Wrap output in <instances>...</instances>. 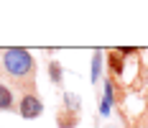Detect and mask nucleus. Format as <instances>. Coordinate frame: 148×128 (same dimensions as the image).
Listing matches in <instances>:
<instances>
[{"instance_id": "f257e3e1", "label": "nucleus", "mask_w": 148, "mask_h": 128, "mask_svg": "<svg viewBox=\"0 0 148 128\" xmlns=\"http://www.w3.org/2000/svg\"><path fill=\"white\" fill-rule=\"evenodd\" d=\"M0 62H3L5 74H10L15 82H31V80H33L36 62L31 57V51L13 46V49H5V51H3V59H0Z\"/></svg>"}, {"instance_id": "f03ea898", "label": "nucleus", "mask_w": 148, "mask_h": 128, "mask_svg": "<svg viewBox=\"0 0 148 128\" xmlns=\"http://www.w3.org/2000/svg\"><path fill=\"white\" fill-rule=\"evenodd\" d=\"M18 110H21V115L23 118H38V115L44 113V102H41V98L36 95V92H26L23 98H21V102H18Z\"/></svg>"}, {"instance_id": "7ed1b4c3", "label": "nucleus", "mask_w": 148, "mask_h": 128, "mask_svg": "<svg viewBox=\"0 0 148 128\" xmlns=\"http://www.w3.org/2000/svg\"><path fill=\"white\" fill-rule=\"evenodd\" d=\"M105 90H102V100H100V115H110L112 105H115V85L112 80H105Z\"/></svg>"}, {"instance_id": "20e7f679", "label": "nucleus", "mask_w": 148, "mask_h": 128, "mask_svg": "<svg viewBox=\"0 0 148 128\" xmlns=\"http://www.w3.org/2000/svg\"><path fill=\"white\" fill-rule=\"evenodd\" d=\"M13 105H15V98L10 92V87L0 82V110H13Z\"/></svg>"}, {"instance_id": "39448f33", "label": "nucleus", "mask_w": 148, "mask_h": 128, "mask_svg": "<svg viewBox=\"0 0 148 128\" xmlns=\"http://www.w3.org/2000/svg\"><path fill=\"white\" fill-rule=\"evenodd\" d=\"M77 118H79V113H72V110H61V113L56 115V123H59L61 128H74V126H77Z\"/></svg>"}, {"instance_id": "423d86ee", "label": "nucleus", "mask_w": 148, "mask_h": 128, "mask_svg": "<svg viewBox=\"0 0 148 128\" xmlns=\"http://www.w3.org/2000/svg\"><path fill=\"white\" fill-rule=\"evenodd\" d=\"M100 69H102V54L95 51V54H92V85L100 82Z\"/></svg>"}, {"instance_id": "0eeeda50", "label": "nucleus", "mask_w": 148, "mask_h": 128, "mask_svg": "<svg viewBox=\"0 0 148 128\" xmlns=\"http://www.w3.org/2000/svg\"><path fill=\"white\" fill-rule=\"evenodd\" d=\"M123 67H125L123 54L120 51H110V69H112V74H123Z\"/></svg>"}, {"instance_id": "6e6552de", "label": "nucleus", "mask_w": 148, "mask_h": 128, "mask_svg": "<svg viewBox=\"0 0 148 128\" xmlns=\"http://www.w3.org/2000/svg\"><path fill=\"white\" fill-rule=\"evenodd\" d=\"M49 77H51V82H54V85H59V82H61L64 69H61L59 62H49Z\"/></svg>"}, {"instance_id": "1a4fd4ad", "label": "nucleus", "mask_w": 148, "mask_h": 128, "mask_svg": "<svg viewBox=\"0 0 148 128\" xmlns=\"http://www.w3.org/2000/svg\"><path fill=\"white\" fill-rule=\"evenodd\" d=\"M64 110L79 113V98H77L74 92H66V95H64Z\"/></svg>"}]
</instances>
